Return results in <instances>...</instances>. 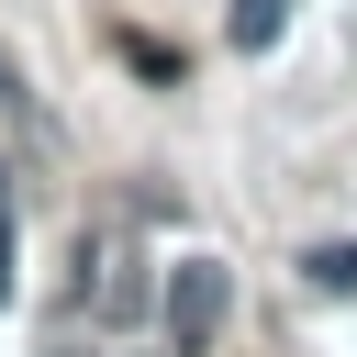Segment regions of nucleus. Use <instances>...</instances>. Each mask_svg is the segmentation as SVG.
<instances>
[{
  "instance_id": "7ed1b4c3",
  "label": "nucleus",
  "mask_w": 357,
  "mask_h": 357,
  "mask_svg": "<svg viewBox=\"0 0 357 357\" xmlns=\"http://www.w3.org/2000/svg\"><path fill=\"white\" fill-rule=\"evenodd\" d=\"M223 33H234V56H268V45L290 33V0H234V22H223Z\"/></svg>"
},
{
  "instance_id": "39448f33",
  "label": "nucleus",
  "mask_w": 357,
  "mask_h": 357,
  "mask_svg": "<svg viewBox=\"0 0 357 357\" xmlns=\"http://www.w3.org/2000/svg\"><path fill=\"white\" fill-rule=\"evenodd\" d=\"M0 301H11V234H0Z\"/></svg>"
},
{
  "instance_id": "423d86ee",
  "label": "nucleus",
  "mask_w": 357,
  "mask_h": 357,
  "mask_svg": "<svg viewBox=\"0 0 357 357\" xmlns=\"http://www.w3.org/2000/svg\"><path fill=\"white\" fill-rule=\"evenodd\" d=\"M0 100H22V89H11V56H0Z\"/></svg>"
},
{
  "instance_id": "f257e3e1",
  "label": "nucleus",
  "mask_w": 357,
  "mask_h": 357,
  "mask_svg": "<svg viewBox=\"0 0 357 357\" xmlns=\"http://www.w3.org/2000/svg\"><path fill=\"white\" fill-rule=\"evenodd\" d=\"M223 312H234L223 257H178V268H167V346H178V357H201V346L223 335Z\"/></svg>"
},
{
  "instance_id": "20e7f679",
  "label": "nucleus",
  "mask_w": 357,
  "mask_h": 357,
  "mask_svg": "<svg viewBox=\"0 0 357 357\" xmlns=\"http://www.w3.org/2000/svg\"><path fill=\"white\" fill-rule=\"evenodd\" d=\"M123 56H134L145 78H178V45H156V33H123Z\"/></svg>"
},
{
  "instance_id": "f03ea898",
  "label": "nucleus",
  "mask_w": 357,
  "mask_h": 357,
  "mask_svg": "<svg viewBox=\"0 0 357 357\" xmlns=\"http://www.w3.org/2000/svg\"><path fill=\"white\" fill-rule=\"evenodd\" d=\"M301 290H324V301H357V234H324V245H301Z\"/></svg>"
}]
</instances>
